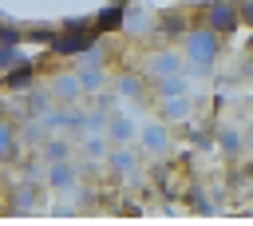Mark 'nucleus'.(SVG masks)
Returning <instances> with one entry per match:
<instances>
[{
  "instance_id": "20",
  "label": "nucleus",
  "mask_w": 253,
  "mask_h": 226,
  "mask_svg": "<svg viewBox=\"0 0 253 226\" xmlns=\"http://www.w3.org/2000/svg\"><path fill=\"white\" fill-rule=\"evenodd\" d=\"M190 91V75L186 71H174V75H162L150 83V99H166V95H186Z\"/></svg>"
},
{
  "instance_id": "18",
  "label": "nucleus",
  "mask_w": 253,
  "mask_h": 226,
  "mask_svg": "<svg viewBox=\"0 0 253 226\" xmlns=\"http://www.w3.org/2000/svg\"><path fill=\"white\" fill-rule=\"evenodd\" d=\"M150 24H154V12L126 8V12H123V28H119V32H126V36H134V40H142V44H146V36H150Z\"/></svg>"
},
{
  "instance_id": "27",
  "label": "nucleus",
  "mask_w": 253,
  "mask_h": 226,
  "mask_svg": "<svg viewBox=\"0 0 253 226\" xmlns=\"http://www.w3.org/2000/svg\"><path fill=\"white\" fill-rule=\"evenodd\" d=\"M241 143H245V151H249V155H253V127H249V131H245V135H241Z\"/></svg>"
},
{
  "instance_id": "2",
  "label": "nucleus",
  "mask_w": 253,
  "mask_h": 226,
  "mask_svg": "<svg viewBox=\"0 0 253 226\" xmlns=\"http://www.w3.org/2000/svg\"><path fill=\"white\" fill-rule=\"evenodd\" d=\"M138 71L146 75V83H154V79H162V75L186 71V59H182V52H178L174 44H150L146 56H142V63H138Z\"/></svg>"
},
{
  "instance_id": "25",
  "label": "nucleus",
  "mask_w": 253,
  "mask_h": 226,
  "mask_svg": "<svg viewBox=\"0 0 253 226\" xmlns=\"http://www.w3.org/2000/svg\"><path fill=\"white\" fill-rule=\"evenodd\" d=\"M0 44H24V28H20V24L0 20Z\"/></svg>"
},
{
  "instance_id": "1",
  "label": "nucleus",
  "mask_w": 253,
  "mask_h": 226,
  "mask_svg": "<svg viewBox=\"0 0 253 226\" xmlns=\"http://www.w3.org/2000/svg\"><path fill=\"white\" fill-rule=\"evenodd\" d=\"M178 44H182L178 52H182V59H186V71H190L194 79L213 75V67L221 63V52H225V36H217V32L206 28V24H190Z\"/></svg>"
},
{
  "instance_id": "9",
  "label": "nucleus",
  "mask_w": 253,
  "mask_h": 226,
  "mask_svg": "<svg viewBox=\"0 0 253 226\" xmlns=\"http://www.w3.org/2000/svg\"><path fill=\"white\" fill-rule=\"evenodd\" d=\"M43 198V182H32V178H20L16 186L4 190V214H36Z\"/></svg>"
},
{
  "instance_id": "12",
  "label": "nucleus",
  "mask_w": 253,
  "mask_h": 226,
  "mask_svg": "<svg viewBox=\"0 0 253 226\" xmlns=\"http://www.w3.org/2000/svg\"><path fill=\"white\" fill-rule=\"evenodd\" d=\"M47 91L55 95V103H83V87H79V75L75 67H59V71H47Z\"/></svg>"
},
{
  "instance_id": "16",
  "label": "nucleus",
  "mask_w": 253,
  "mask_h": 226,
  "mask_svg": "<svg viewBox=\"0 0 253 226\" xmlns=\"http://www.w3.org/2000/svg\"><path fill=\"white\" fill-rule=\"evenodd\" d=\"M123 12H126V0H111L107 8H99V12L87 16V20H91V28H95L99 36H111V32L123 28Z\"/></svg>"
},
{
  "instance_id": "19",
  "label": "nucleus",
  "mask_w": 253,
  "mask_h": 226,
  "mask_svg": "<svg viewBox=\"0 0 253 226\" xmlns=\"http://www.w3.org/2000/svg\"><path fill=\"white\" fill-rule=\"evenodd\" d=\"M71 67H75V63H71ZM75 75H79L83 99L95 95V91H103V87H111V67H75Z\"/></svg>"
},
{
  "instance_id": "21",
  "label": "nucleus",
  "mask_w": 253,
  "mask_h": 226,
  "mask_svg": "<svg viewBox=\"0 0 253 226\" xmlns=\"http://www.w3.org/2000/svg\"><path fill=\"white\" fill-rule=\"evenodd\" d=\"M213 143H217V151H221L229 163H237V159L245 155V143H241V131H237V127H217V131H213Z\"/></svg>"
},
{
  "instance_id": "7",
  "label": "nucleus",
  "mask_w": 253,
  "mask_h": 226,
  "mask_svg": "<svg viewBox=\"0 0 253 226\" xmlns=\"http://www.w3.org/2000/svg\"><path fill=\"white\" fill-rule=\"evenodd\" d=\"M79 182H83V167L75 163V159H59V163H47V170H43V186L51 190V194H75L79 190Z\"/></svg>"
},
{
  "instance_id": "13",
  "label": "nucleus",
  "mask_w": 253,
  "mask_h": 226,
  "mask_svg": "<svg viewBox=\"0 0 253 226\" xmlns=\"http://www.w3.org/2000/svg\"><path fill=\"white\" fill-rule=\"evenodd\" d=\"M158 103V119L162 123H186V119H194V99H190V91L186 95H166V99H154Z\"/></svg>"
},
{
  "instance_id": "24",
  "label": "nucleus",
  "mask_w": 253,
  "mask_h": 226,
  "mask_svg": "<svg viewBox=\"0 0 253 226\" xmlns=\"http://www.w3.org/2000/svg\"><path fill=\"white\" fill-rule=\"evenodd\" d=\"M51 36H55V28H43V24H40V28H36V24L24 28V44H40V48H47Z\"/></svg>"
},
{
  "instance_id": "29",
  "label": "nucleus",
  "mask_w": 253,
  "mask_h": 226,
  "mask_svg": "<svg viewBox=\"0 0 253 226\" xmlns=\"http://www.w3.org/2000/svg\"><path fill=\"white\" fill-rule=\"evenodd\" d=\"M249 56H253V36H249Z\"/></svg>"
},
{
  "instance_id": "5",
  "label": "nucleus",
  "mask_w": 253,
  "mask_h": 226,
  "mask_svg": "<svg viewBox=\"0 0 253 226\" xmlns=\"http://www.w3.org/2000/svg\"><path fill=\"white\" fill-rule=\"evenodd\" d=\"M95 40H103L91 24H83V28H55V36H51V44H47V52L55 56V59H75L83 48H91Z\"/></svg>"
},
{
  "instance_id": "4",
  "label": "nucleus",
  "mask_w": 253,
  "mask_h": 226,
  "mask_svg": "<svg viewBox=\"0 0 253 226\" xmlns=\"http://www.w3.org/2000/svg\"><path fill=\"white\" fill-rule=\"evenodd\" d=\"M198 24L213 28L217 36H233L241 28V16H237V0H202L198 8Z\"/></svg>"
},
{
  "instance_id": "15",
  "label": "nucleus",
  "mask_w": 253,
  "mask_h": 226,
  "mask_svg": "<svg viewBox=\"0 0 253 226\" xmlns=\"http://www.w3.org/2000/svg\"><path fill=\"white\" fill-rule=\"evenodd\" d=\"M36 155H40L43 163H59V159H75V139H67V135H59V131H47V135L40 139V147H36Z\"/></svg>"
},
{
  "instance_id": "22",
  "label": "nucleus",
  "mask_w": 253,
  "mask_h": 226,
  "mask_svg": "<svg viewBox=\"0 0 253 226\" xmlns=\"http://www.w3.org/2000/svg\"><path fill=\"white\" fill-rule=\"evenodd\" d=\"M182 202H186L190 210H198V214H213V198H210L202 186H194L190 178H186V186H182Z\"/></svg>"
},
{
  "instance_id": "6",
  "label": "nucleus",
  "mask_w": 253,
  "mask_h": 226,
  "mask_svg": "<svg viewBox=\"0 0 253 226\" xmlns=\"http://www.w3.org/2000/svg\"><path fill=\"white\" fill-rule=\"evenodd\" d=\"M134 143H138V151H142L146 159H166V155L174 151V127L162 123V119H150V123L138 127Z\"/></svg>"
},
{
  "instance_id": "11",
  "label": "nucleus",
  "mask_w": 253,
  "mask_h": 226,
  "mask_svg": "<svg viewBox=\"0 0 253 226\" xmlns=\"http://www.w3.org/2000/svg\"><path fill=\"white\" fill-rule=\"evenodd\" d=\"M111 91H115L119 99L138 103V107L150 103V83H146V75H142L138 67H134V71H119V75H111Z\"/></svg>"
},
{
  "instance_id": "3",
  "label": "nucleus",
  "mask_w": 253,
  "mask_h": 226,
  "mask_svg": "<svg viewBox=\"0 0 253 226\" xmlns=\"http://www.w3.org/2000/svg\"><path fill=\"white\" fill-rule=\"evenodd\" d=\"M103 163H107V170H111L119 182H126V186H138V182L146 178V170H142V151H138L134 143H126V147H111Z\"/></svg>"
},
{
  "instance_id": "23",
  "label": "nucleus",
  "mask_w": 253,
  "mask_h": 226,
  "mask_svg": "<svg viewBox=\"0 0 253 226\" xmlns=\"http://www.w3.org/2000/svg\"><path fill=\"white\" fill-rule=\"evenodd\" d=\"M186 139H190V147H194V151H206V147L213 143V131H210V127H202V123H194V119H186Z\"/></svg>"
},
{
  "instance_id": "26",
  "label": "nucleus",
  "mask_w": 253,
  "mask_h": 226,
  "mask_svg": "<svg viewBox=\"0 0 253 226\" xmlns=\"http://www.w3.org/2000/svg\"><path fill=\"white\" fill-rule=\"evenodd\" d=\"M237 16H241V24L253 32V0H237Z\"/></svg>"
},
{
  "instance_id": "14",
  "label": "nucleus",
  "mask_w": 253,
  "mask_h": 226,
  "mask_svg": "<svg viewBox=\"0 0 253 226\" xmlns=\"http://www.w3.org/2000/svg\"><path fill=\"white\" fill-rule=\"evenodd\" d=\"M103 135H107V143L111 147H126V143H134V135H138V127H134V119L130 115H123L119 107L107 115V127H103Z\"/></svg>"
},
{
  "instance_id": "28",
  "label": "nucleus",
  "mask_w": 253,
  "mask_h": 226,
  "mask_svg": "<svg viewBox=\"0 0 253 226\" xmlns=\"http://www.w3.org/2000/svg\"><path fill=\"white\" fill-rule=\"evenodd\" d=\"M4 111H8V95L0 91V115H4Z\"/></svg>"
},
{
  "instance_id": "10",
  "label": "nucleus",
  "mask_w": 253,
  "mask_h": 226,
  "mask_svg": "<svg viewBox=\"0 0 253 226\" xmlns=\"http://www.w3.org/2000/svg\"><path fill=\"white\" fill-rule=\"evenodd\" d=\"M40 75H43V71H40V63L24 56V59H16L12 67H4V71H0V91H4V95H24Z\"/></svg>"
},
{
  "instance_id": "17",
  "label": "nucleus",
  "mask_w": 253,
  "mask_h": 226,
  "mask_svg": "<svg viewBox=\"0 0 253 226\" xmlns=\"http://www.w3.org/2000/svg\"><path fill=\"white\" fill-rule=\"evenodd\" d=\"M20 151H24V143H20V131H16V119H8V115H0V167H8V163H16V159H20Z\"/></svg>"
},
{
  "instance_id": "8",
  "label": "nucleus",
  "mask_w": 253,
  "mask_h": 226,
  "mask_svg": "<svg viewBox=\"0 0 253 226\" xmlns=\"http://www.w3.org/2000/svg\"><path fill=\"white\" fill-rule=\"evenodd\" d=\"M186 28H190V12H186V8L154 12V24H150V36H146V44H178Z\"/></svg>"
}]
</instances>
